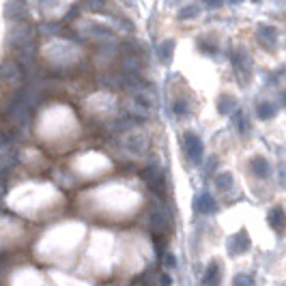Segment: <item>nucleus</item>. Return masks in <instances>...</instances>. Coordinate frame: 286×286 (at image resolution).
<instances>
[{"label":"nucleus","mask_w":286,"mask_h":286,"mask_svg":"<svg viewBox=\"0 0 286 286\" xmlns=\"http://www.w3.org/2000/svg\"><path fill=\"white\" fill-rule=\"evenodd\" d=\"M161 284H164V286H170V278H168V276H161Z\"/></svg>","instance_id":"nucleus-12"},{"label":"nucleus","mask_w":286,"mask_h":286,"mask_svg":"<svg viewBox=\"0 0 286 286\" xmlns=\"http://www.w3.org/2000/svg\"><path fill=\"white\" fill-rule=\"evenodd\" d=\"M271 226H274L276 230H284V226H286V217H284V213L282 209H276V211H271Z\"/></svg>","instance_id":"nucleus-3"},{"label":"nucleus","mask_w":286,"mask_h":286,"mask_svg":"<svg viewBox=\"0 0 286 286\" xmlns=\"http://www.w3.org/2000/svg\"><path fill=\"white\" fill-rule=\"evenodd\" d=\"M254 170H256V174H261V177H267V174H269L267 161H265L263 157L261 159H254Z\"/></svg>","instance_id":"nucleus-6"},{"label":"nucleus","mask_w":286,"mask_h":286,"mask_svg":"<svg viewBox=\"0 0 286 286\" xmlns=\"http://www.w3.org/2000/svg\"><path fill=\"white\" fill-rule=\"evenodd\" d=\"M179 15L181 17H194V15H198V9H196V6H187V9H183Z\"/></svg>","instance_id":"nucleus-7"},{"label":"nucleus","mask_w":286,"mask_h":286,"mask_svg":"<svg viewBox=\"0 0 286 286\" xmlns=\"http://www.w3.org/2000/svg\"><path fill=\"white\" fill-rule=\"evenodd\" d=\"M235 286H252V280H250L248 276H237Z\"/></svg>","instance_id":"nucleus-8"},{"label":"nucleus","mask_w":286,"mask_h":286,"mask_svg":"<svg viewBox=\"0 0 286 286\" xmlns=\"http://www.w3.org/2000/svg\"><path fill=\"white\" fill-rule=\"evenodd\" d=\"M217 278H219V269H217V265H211V267L207 269V276H205L207 286H217Z\"/></svg>","instance_id":"nucleus-4"},{"label":"nucleus","mask_w":286,"mask_h":286,"mask_svg":"<svg viewBox=\"0 0 286 286\" xmlns=\"http://www.w3.org/2000/svg\"><path fill=\"white\" fill-rule=\"evenodd\" d=\"M187 153H190V157L194 161H200V155H203V144H200V140L196 136H187Z\"/></svg>","instance_id":"nucleus-1"},{"label":"nucleus","mask_w":286,"mask_h":286,"mask_svg":"<svg viewBox=\"0 0 286 286\" xmlns=\"http://www.w3.org/2000/svg\"><path fill=\"white\" fill-rule=\"evenodd\" d=\"M219 4H222V0H207V6H213V9L219 6Z\"/></svg>","instance_id":"nucleus-11"},{"label":"nucleus","mask_w":286,"mask_h":286,"mask_svg":"<svg viewBox=\"0 0 286 286\" xmlns=\"http://www.w3.org/2000/svg\"><path fill=\"white\" fill-rule=\"evenodd\" d=\"M164 265H166L168 269L174 267V256H172V254H166V258H164Z\"/></svg>","instance_id":"nucleus-9"},{"label":"nucleus","mask_w":286,"mask_h":286,"mask_svg":"<svg viewBox=\"0 0 286 286\" xmlns=\"http://www.w3.org/2000/svg\"><path fill=\"white\" fill-rule=\"evenodd\" d=\"M198 209L203 213H215V203H213V198L209 194H203V196L198 198Z\"/></svg>","instance_id":"nucleus-2"},{"label":"nucleus","mask_w":286,"mask_h":286,"mask_svg":"<svg viewBox=\"0 0 286 286\" xmlns=\"http://www.w3.org/2000/svg\"><path fill=\"white\" fill-rule=\"evenodd\" d=\"M230 2H239V0H230Z\"/></svg>","instance_id":"nucleus-13"},{"label":"nucleus","mask_w":286,"mask_h":286,"mask_svg":"<svg viewBox=\"0 0 286 286\" xmlns=\"http://www.w3.org/2000/svg\"><path fill=\"white\" fill-rule=\"evenodd\" d=\"M261 112H263L261 116H265V119H267V116H271V114H269V112H271V106H263V108H261Z\"/></svg>","instance_id":"nucleus-10"},{"label":"nucleus","mask_w":286,"mask_h":286,"mask_svg":"<svg viewBox=\"0 0 286 286\" xmlns=\"http://www.w3.org/2000/svg\"><path fill=\"white\" fill-rule=\"evenodd\" d=\"M258 35H261L265 41H269V43L276 41V30L269 28V26H261V28H258Z\"/></svg>","instance_id":"nucleus-5"}]
</instances>
